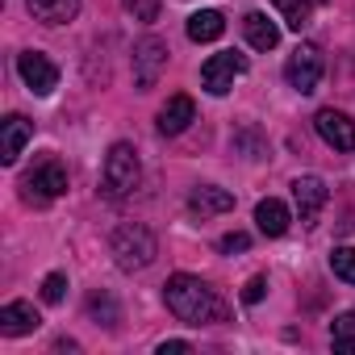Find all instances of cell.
<instances>
[{"label":"cell","instance_id":"cell-5","mask_svg":"<svg viewBox=\"0 0 355 355\" xmlns=\"http://www.w3.org/2000/svg\"><path fill=\"white\" fill-rule=\"evenodd\" d=\"M243 71H247V59L234 55V51H222V55H209V63L201 67V84H205V92L226 96Z\"/></svg>","mask_w":355,"mask_h":355},{"label":"cell","instance_id":"cell-19","mask_svg":"<svg viewBox=\"0 0 355 355\" xmlns=\"http://www.w3.org/2000/svg\"><path fill=\"white\" fill-rule=\"evenodd\" d=\"M330 343H334V351H355V313L334 318V326H330Z\"/></svg>","mask_w":355,"mask_h":355},{"label":"cell","instance_id":"cell-22","mask_svg":"<svg viewBox=\"0 0 355 355\" xmlns=\"http://www.w3.org/2000/svg\"><path fill=\"white\" fill-rule=\"evenodd\" d=\"M63 293H67V276H63V272H51V276L42 280V301H46V305H59Z\"/></svg>","mask_w":355,"mask_h":355},{"label":"cell","instance_id":"cell-1","mask_svg":"<svg viewBox=\"0 0 355 355\" xmlns=\"http://www.w3.org/2000/svg\"><path fill=\"white\" fill-rule=\"evenodd\" d=\"M163 301L167 309L189 322V326H209V322H222L226 318V305L222 297L201 280V276H189V272H175L167 284H163Z\"/></svg>","mask_w":355,"mask_h":355},{"label":"cell","instance_id":"cell-18","mask_svg":"<svg viewBox=\"0 0 355 355\" xmlns=\"http://www.w3.org/2000/svg\"><path fill=\"white\" fill-rule=\"evenodd\" d=\"M222 34H226V17L218 9H201V13L189 17V38L193 42H218Z\"/></svg>","mask_w":355,"mask_h":355},{"label":"cell","instance_id":"cell-12","mask_svg":"<svg viewBox=\"0 0 355 355\" xmlns=\"http://www.w3.org/2000/svg\"><path fill=\"white\" fill-rule=\"evenodd\" d=\"M42 326V318H38V309L30 305V301H9L5 309H0V330L5 334H34Z\"/></svg>","mask_w":355,"mask_h":355},{"label":"cell","instance_id":"cell-24","mask_svg":"<svg viewBox=\"0 0 355 355\" xmlns=\"http://www.w3.org/2000/svg\"><path fill=\"white\" fill-rule=\"evenodd\" d=\"M218 247H222V255H234V251H247V247H251V239L234 230V234H226V239H222Z\"/></svg>","mask_w":355,"mask_h":355},{"label":"cell","instance_id":"cell-4","mask_svg":"<svg viewBox=\"0 0 355 355\" xmlns=\"http://www.w3.org/2000/svg\"><path fill=\"white\" fill-rule=\"evenodd\" d=\"M284 80H288V88H297V92H313L318 84H322V51L318 46H297L293 55H288V63H284Z\"/></svg>","mask_w":355,"mask_h":355},{"label":"cell","instance_id":"cell-17","mask_svg":"<svg viewBox=\"0 0 355 355\" xmlns=\"http://www.w3.org/2000/svg\"><path fill=\"white\" fill-rule=\"evenodd\" d=\"M243 30H247V42H251L255 51H272V46L280 42V30H276V21H272L268 13H247V17H243Z\"/></svg>","mask_w":355,"mask_h":355},{"label":"cell","instance_id":"cell-23","mask_svg":"<svg viewBox=\"0 0 355 355\" xmlns=\"http://www.w3.org/2000/svg\"><path fill=\"white\" fill-rule=\"evenodd\" d=\"M138 21H159V0H121Z\"/></svg>","mask_w":355,"mask_h":355},{"label":"cell","instance_id":"cell-7","mask_svg":"<svg viewBox=\"0 0 355 355\" xmlns=\"http://www.w3.org/2000/svg\"><path fill=\"white\" fill-rule=\"evenodd\" d=\"M17 71H21V80H26V88H30L34 96H51V92L59 88V67H55L42 51L17 55Z\"/></svg>","mask_w":355,"mask_h":355},{"label":"cell","instance_id":"cell-10","mask_svg":"<svg viewBox=\"0 0 355 355\" xmlns=\"http://www.w3.org/2000/svg\"><path fill=\"white\" fill-rule=\"evenodd\" d=\"M293 201H297L301 222H318V214L330 201V193H326V184L318 180V175H297L293 180Z\"/></svg>","mask_w":355,"mask_h":355},{"label":"cell","instance_id":"cell-8","mask_svg":"<svg viewBox=\"0 0 355 355\" xmlns=\"http://www.w3.org/2000/svg\"><path fill=\"white\" fill-rule=\"evenodd\" d=\"M63 193H67V167L59 159H46L26 180V201H55Z\"/></svg>","mask_w":355,"mask_h":355},{"label":"cell","instance_id":"cell-2","mask_svg":"<svg viewBox=\"0 0 355 355\" xmlns=\"http://www.w3.org/2000/svg\"><path fill=\"white\" fill-rule=\"evenodd\" d=\"M109 251H113V263H117L121 272H142V268H150V263H155L159 243H155V234H150L146 226L130 222V226H117V230H113Z\"/></svg>","mask_w":355,"mask_h":355},{"label":"cell","instance_id":"cell-27","mask_svg":"<svg viewBox=\"0 0 355 355\" xmlns=\"http://www.w3.org/2000/svg\"><path fill=\"white\" fill-rule=\"evenodd\" d=\"M309 5H326V0H309Z\"/></svg>","mask_w":355,"mask_h":355},{"label":"cell","instance_id":"cell-9","mask_svg":"<svg viewBox=\"0 0 355 355\" xmlns=\"http://www.w3.org/2000/svg\"><path fill=\"white\" fill-rule=\"evenodd\" d=\"M313 125H318V134H322L326 146H334V150H355V121H351L347 113L322 109V113L313 117Z\"/></svg>","mask_w":355,"mask_h":355},{"label":"cell","instance_id":"cell-13","mask_svg":"<svg viewBox=\"0 0 355 355\" xmlns=\"http://www.w3.org/2000/svg\"><path fill=\"white\" fill-rule=\"evenodd\" d=\"M189 209H193V214H201V218L230 214V209H234V193H226V189H218V184H201V189H193Z\"/></svg>","mask_w":355,"mask_h":355},{"label":"cell","instance_id":"cell-26","mask_svg":"<svg viewBox=\"0 0 355 355\" xmlns=\"http://www.w3.org/2000/svg\"><path fill=\"white\" fill-rule=\"evenodd\" d=\"M184 351H193L184 338H167V343H159V355H184Z\"/></svg>","mask_w":355,"mask_h":355},{"label":"cell","instance_id":"cell-14","mask_svg":"<svg viewBox=\"0 0 355 355\" xmlns=\"http://www.w3.org/2000/svg\"><path fill=\"white\" fill-rule=\"evenodd\" d=\"M288 222H293V214H288V205H284V201L268 197V201H259V205H255V226H259L268 239H280V234L288 230Z\"/></svg>","mask_w":355,"mask_h":355},{"label":"cell","instance_id":"cell-6","mask_svg":"<svg viewBox=\"0 0 355 355\" xmlns=\"http://www.w3.org/2000/svg\"><path fill=\"white\" fill-rule=\"evenodd\" d=\"M163 67H167V42L155 38V34H146V38L134 46V84H138L142 92L155 88V80H159Z\"/></svg>","mask_w":355,"mask_h":355},{"label":"cell","instance_id":"cell-25","mask_svg":"<svg viewBox=\"0 0 355 355\" xmlns=\"http://www.w3.org/2000/svg\"><path fill=\"white\" fill-rule=\"evenodd\" d=\"M263 293H268V280H263V276H255V280H247L243 301H247V305H255V301H263Z\"/></svg>","mask_w":355,"mask_h":355},{"label":"cell","instance_id":"cell-11","mask_svg":"<svg viewBox=\"0 0 355 355\" xmlns=\"http://www.w3.org/2000/svg\"><path fill=\"white\" fill-rule=\"evenodd\" d=\"M30 138H34V125H30L21 113L5 117V125H0V159H5V163H17Z\"/></svg>","mask_w":355,"mask_h":355},{"label":"cell","instance_id":"cell-28","mask_svg":"<svg viewBox=\"0 0 355 355\" xmlns=\"http://www.w3.org/2000/svg\"><path fill=\"white\" fill-rule=\"evenodd\" d=\"M276 5H280V0H276Z\"/></svg>","mask_w":355,"mask_h":355},{"label":"cell","instance_id":"cell-21","mask_svg":"<svg viewBox=\"0 0 355 355\" xmlns=\"http://www.w3.org/2000/svg\"><path fill=\"white\" fill-rule=\"evenodd\" d=\"M330 268H334V276H338V280L355 284V247H338V251L330 255Z\"/></svg>","mask_w":355,"mask_h":355},{"label":"cell","instance_id":"cell-15","mask_svg":"<svg viewBox=\"0 0 355 355\" xmlns=\"http://www.w3.org/2000/svg\"><path fill=\"white\" fill-rule=\"evenodd\" d=\"M193 117H197L193 96H171V101L159 109V130H163V134H180V130H189Z\"/></svg>","mask_w":355,"mask_h":355},{"label":"cell","instance_id":"cell-3","mask_svg":"<svg viewBox=\"0 0 355 355\" xmlns=\"http://www.w3.org/2000/svg\"><path fill=\"white\" fill-rule=\"evenodd\" d=\"M105 193L109 197H125L134 184H138V150L130 142H113L109 155H105Z\"/></svg>","mask_w":355,"mask_h":355},{"label":"cell","instance_id":"cell-20","mask_svg":"<svg viewBox=\"0 0 355 355\" xmlns=\"http://www.w3.org/2000/svg\"><path fill=\"white\" fill-rule=\"evenodd\" d=\"M280 9H284V26L288 30H305L309 26V0H280Z\"/></svg>","mask_w":355,"mask_h":355},{"label":"cell","instance_id":"cell-16","mask_svg":"<svg viewBox=\"0 0 355 355\" xmlns=\"http://www.w3.org/2000/svg\"><path fill=\"white\" fill-rule=\"evenodd\" d=\"M26 5L42 26H67L80 13V0H26Z\"/></svg>","mask_w":355,"mask_h":355}]
</instances>
